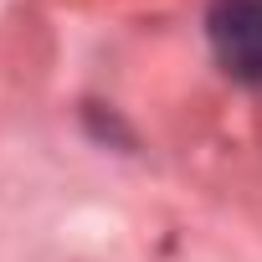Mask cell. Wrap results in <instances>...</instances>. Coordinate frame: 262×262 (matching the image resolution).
I'll list each match as a JSON object with an SVG mask.
<instances>
[{"label":"cell","instance_id":"obj_1","mask_svg":"<svg viewBox=\"0 0 262 262\" xmlns=\"http://www.w3.org/2000/svg\"><path fill=\"white\" fill-rule=\"evenodd\" d=\"M206 41L231 82L262 88V0H211Z\"/></svg>","mask_w":262,"mask_h":262}]
</instances>
